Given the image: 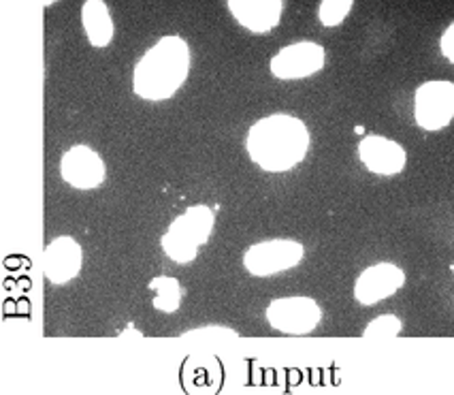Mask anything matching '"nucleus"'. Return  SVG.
I'll return each instance as SVG.
<instances>
[{"instance_id":"dca6fc26","label":"nucleus","mask_w":454,"mask_h":395,"mask_svg":"<svg viewBox=\"0 0 454 395\" xmlns=\"http://www.w3.org/2000/svg\"><path fill=\"white\" fill-rule=\"evenodd\" d=\"M352 4H355V0H320L318 22L326 28H335L348 18Z\"/></svg>"},{"instance_id":"39448f33","label":"nucleus","mask_w":454,"mask_h":395,"mask_svg":"<svg viewBox=\"0 0 454 395\" xmlns=\"http://www.w3.org/2000/svg\"><path fill=\"white\" fill-rule=\"evenodd\" d=\"M414 120L425 130H442L454 120V82L433 79L416 88Z\"/></svg>"},{"instance_id":"f3484780","label":"nucleus","mask_w":454,"mask_h":395,"mask_svg":"<svg viewBox=\"0 0 454 395\" xmlns=\"http://www.w3.org/2000/svg\"><path fill=\"white\" fill-rule=\"evenodd\" d=\"M440 50H442V56L454 65V22L448 26L446 30H443V35L440 39Z\"/></svg>"},{"instance_id":"0eeeda50","label":"nucleus","mask_w":454,"mask_h":395,"mask_svg":"<svg viewBox=\"0 0 454 395\" xmlns=\"http://www.w3.org/2000/svg\"><path fill=\"white\" fill-rule=\"evenodd\" d=\"M60 176L77 191H94L107 178V165L90 146H73L62 154Z\"/></svg>"},{"instance_id":"7ed1b4c3","label":"nucleus","mask_w":454,"mask_h":395,"mask_svg":"<svg viewBox=\"0 0 454 395\" xmlns=\"http://www.w3.org/2000/svg\"><path fill=\"white\" fill-rule=\"evenodd\" d=\"M215 216L209 205L197 203L190 205L184 214H179L167 233L162 235L160 244L165 255L179 265H188L197 259V252L203 244H207L211 231H214Z\"/></svg>"},{"instance_id":"ddd939ff","label":"nucleus","mask_w":454,"mask_h":395,"mask_svg":"<svg viewBox=\"0 0 454 395\" xmlns=\"http://www.w3.org/2000/svg\"><path fill=\"white\" fill-rule=\"evenodd\" d=\"M82 24L88 41L94 47H107L114 39V20H111L105 0H86L83 3Z\"/></svg>"},{"instance_id":"4468645a","label":"nucleus","mask_w":454,"mask_h":395,"mask_svg":"<svg viewBox=\"0 0 454 395\" xmlns=\"http://www.w3.org/2000/svg\"><path fill=\"white\" fill-rule=\"evenodd\" d=\"M147 288L154 293L152 304H154L156 310H160V312H167V314L177 312L179 304H182V295H184V288L177 278L158 276L154 280H150Z\"/></svg>"},{"instance_id":"1a4fd4ad","label":"nucleus","mask_w":454,"mask_h":395,"mask_svg":"<svg viewBox=\"0 0 454 395\" xmlns=\"http://www.w3.org/2000/svg\"><path fill=\"white\" fill-rule=\"evenodd\" d=\"M405 284V272L395 263H376L363 270L355 282V299L361 305H376L393 297Z\"/></svg>"},{"instance_id":"9b49d317","label":"nucleus","mask_w":454,"mask_h":395,"mask_svg":"<svg viewBox=\"0 0 454 395\" xmlns=\"http://www.w3.org/2000/svg\"><path fill=\"white\" fill-rule=\"evenodd\" d=\"M83 265V250L73 237H56L45 246L41 267L51 284H67L79 276Z\"/></svg>"},{"instance_id":"423d86ee","label":"nucleus","mask_w":454,"mask_h":395,"mask_svg":"<svg viewBox=\"0 0 454 395\" xmlns=\"http://www.w3.org/2000/svg\"><path fill=\"white\" fill-rule=\"evenodd\" d=\"M267 323L286 336H308L322 323V308L311 297H279L267 305Z\"/></svg>"},{"instance_id":"20e7f679","label":"nucleus","mask_w":454,"mask_h":395,"mask_svg":"<svg viewBox=\"0 0 454 395\" xmlns=\"http://www.w3.org/2000/svg\"><path fill=\"white\" fill-rule=\"evenodd\" d=\"M303 257L305 249L301 241L278 237V240H265L250 246L244 252V265L252 276L271 278L297 267Z\"/></svg>"},{"instance_id":"6e6552de","label":"nucleus","mask_w":454,"mask_h":395,"mask_svg":"<svg viewBox=\"0 0 454 395\" xmlns=\"http://www.w3.org/2000/svg\"><path fill=\"white\" fill-rule=\"evenodd\" d=\"M326 51L314 41L286 45L271 58V73L278 79H305L325 68Z\"/></svg>"},{"instance_id":"f8f14e48","label":"nucleus","mask_w":454,"mask_h":395,"mask_svg":"<svg viewBox=\"0 0 454 395\" xmlns=\"http://www.w3.org/2000/svg\"><path fill=\"white\" fill-rule=\"evenodd\" d=\"M229 12L252 35H267L282 20L284 0H226Z\"/></svg>"},{"instance_id":"2eb2a0df","label":"nucleus","mask_w":454,"mask_h":395,"mask_svg":"<svg viewBox=\"0 0 454 395\" xmlns=\"http://www.w3.org/2000/svg\"><path fill=\"white\" fill-rule=\"evenodd\" d=\"M401 329H403V323H401L399 316L382 314L367 325L365 331H363V338L376 340V342L395 340L401 334Z\"/></svg>"},{"instance_id":"f257e3e1","label":"nucleus","mask_w":454,"mask_h":395,"mask_svg":"<svg viewBox=\"0 0 454 395\" xmlns=\"http://www.w3.org/2000/svg\"><path fill=\"white\" fill-rule=\"evenodd\" d=\"M309 141V130L303 120L290 114H273L250 126L246 147L262 171L286 173L303 162Z\"/></svg>"},{"instance_id":"f03ea898","label":"nucleus","mask_w":454,"mask_h":395,"mask_svg":"<svg viewBox=\"0 0 454 395\" xmlns=\"http://www.w3.org/2000/svg\"><path fill=\"white\" fill-rule=\"evenodd\" d=\"M188 73V43L179 35H167L156 45H152L135 65L133 91L144 101H167L184 86Z\"/></svg>"},{"instance_id":"9d476101","label":"nucleus","mask_w":454,"mask_h":395,"mask_svg":"<svg viewBox=\"0 0 454 395\" xmlns=\"http://www.w3.org/2000/svg\"><path fill=\"white\" fill-rule=\"evenodd\" d=\"M358 158L376 176H397L405 170L408 152L397 141L382 135H367L358 144Z\"/></svg>"}]
</instances>
